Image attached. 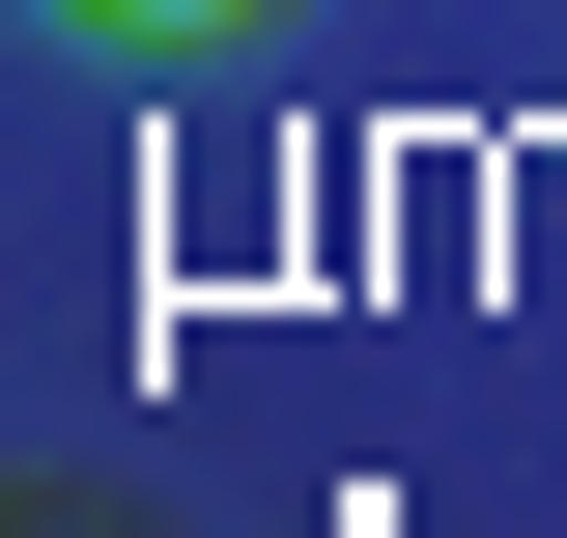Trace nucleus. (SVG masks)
<instances>
[{"label":"nucleus","instance_id":"nucleus-1","mask_svg":"<svg viewBox=\"0 0 567 538\" xmlns=\"http://www.w3.org/2000/svg\"><path fill=\"white\" fill-rule=\"evenodd\" d=\"M58 29H114V58H171V29H256V0H58Z\"/></svg>","mask_w":567,"mask_h":538}]
</instances>
